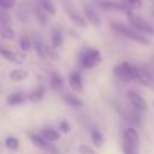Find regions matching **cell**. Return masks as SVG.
<instances>
[{
    "instance_id": "e0dca14e",
    "label": "cell",
    "mask_w": 154,
    "mask_h": 154,
    "mask_svg": "<svg viewBox=\"0 0 154 154\" xmlns=\"http://www.w3.org/2000/svg\"><path fill=\"white\" fill-rule=\"evenodd\" d=\"M44 95H45V88L39 85L38 88H35V89L30 91V94L27 95V98H29L32 103H39V101L44 98Z\"/></svg>"
},
{
    "instance_id": "603a6c76",
    "label": "cell",
    "mask_w": 154,
    "mask_h": 154,
    "mask_svg": "<svg viewBox=\"0 0 154 154\" xmlns=\"http://www.w3.org/2000/svg\"><path fill=\"white\" fill-rule=\"evenodd\" d=\"M0 36L6 41L14 39V29L11 27V24H0Z\"/></svg>"
},
{
    "instance_id": "d6986e66",
    "label": "cell",
    "mask_w": 154,
    "mask_h": 154,
    "mask_svg": "<svg viewBox=\"0 0 154 154\" xmlns=\"http://www.w3.org/2000/svg\"><path fill=\"white\" fill-rule=\"evenodd\" d=\"M66 12H68L69 20H71L74 24H77L79 27H86V20H85L83 15H80L79 12H75V11H71V9H68Z\"/></svg>"
},
{
    "instance_id": "44dd1931",
    "label": "cell",
    "mask_w": 154,
    "mask_h": 154,
    "mask_svg": "<svg viewBox=\"0 0 154 154\" xmlns=\"http://www.w3.org/2000/svg\"><path fill=\"white\" fill-rule=\"evenodd\" d=\"M27 75H29V72L26 69H12L9 74L12 82H23L24 79H27Z\"/></svg>"
},
{
    "instance_id": "d4e9b609",
    "label": "cell",
    "mask_w": 154,
    "mask_h": 154,
    "mask_svg": "<svg viewBox=\"0 0 154 154\" xmlns=\"http://www.w3.org/2000/svg\"><path fill=\"white\" fill-rule=\"evenodd\" d=\"M91 140H92V143L97 148H100L103 145V142H104V137H103V134H101L100 130H92L91 131Z\"/></svg>"
},
{
    "instance_id": "52a82bcc",
    "label": "cell",
    "mask_w": 154,
    "mask_h": 154,
    "mask_svg": "<svg viewBox=\"0 0 154 154\" xmlns=\"http://www.w3.org/2000/svg\"><path fill=\"white\" fill-rule=\"evenodd\" d=\"M98 6L104 11H116V12H130V9L124 5V3H119V2H113V0H100L98 2Z\"/></svg>"
},
{
    "instance_id": "7c38bea8",
    "label": "cell",
    "mask_w": 154,
    "mask_h": 154,
    "mask_svg": "<svg viewBox=\"0 0 154 154\" xmlns=\"http://www.w3.org/2000/svg\"><path fill=\"white\" fill-rule=\"evenodd\" d=\"M26 100H27V95H24L23 92H12L8 95L6 103H8V106H20V104L26 103Z\"/></svg>"
},
{
    "instance_id": "8992f818",
    "label": "cell",
    "mask_w": 154,
    "mask_h": 154,
    "mask_svg": "<svg viewBox=\"0 0 154 154\" xmlns=\"http://www.w3.org/2000/svg\"><path fill=\"white\" fill-rule=\"evenodd\" d=\"M139 142H140V137H139V133L134 127H127L124 131H122V143H127V145H131L134 148H139Z\"/></svg>"
},
{
    "instance_id": "484cf974",
    "label": "cell",
    "mask_w": 154,
    "mask_h": 154,
    "mask_svg": "<svg viewBox=\"0 0 154 154\" xmlns=\"http://www.w3.org/2000/svg\"><path fill=\"white\" fill-rule=\"evenodd\" d=\"M5 145L9 151H17L20 148V140L15 137V136H8L6 140H5Z\"/></svg>"
},
{
    "instance_id": "7a4b0ae2",
    "label": "cell",
    "mask_w": 154,
    "mask_h": 154,
    "mask_svg": "<svg viewBox=\"0 0 154 154\" xmlns=\"http://www.w3.org/2000/svg\"><path fill=\"white\" fill-rule=\"evenodd\" d=\"M127 20L130 23V27H133L134 30H137L139 33L142 35H149V36H154V26L151 23H148L146 20L134 15L131 11L127 12Z\"/></svg>"
},
{
    "instance_id": "83f0119b",
    "label": "cell",
    "mask_w": 154,
    "mask_h": 154,
    "mask_svg": "<svg viewBox=\"0 0 154 154\" xmlns=\"http://www.w3.org/2000/svg\"><path fill=\"white\" fill-rule=\"evenodd\" d=\"M124 5H125L130 11L139 9V8L142 6V0H124Z\"/></svg>"
},
{
    "instance_id": "5bb4252c",
    "label": "cell",
    "mask_w": 154,
    "mask_h": 154,
    "mask_svg": "<svg viewBox=\"0 0 154 154\" xmlns=\"http://www.w3.org/2000/svg\"><path fill=\"white\" fill-rule=\"evenodd\" d=\"M41 136L48 142V143H53V142H57L59 139H60V133L57 131V130H54V128H51V127H48V128H44L42 131H41Z\"/></svg>"
},
{
    "instance_id": "9c48e42d",
    "label": "cell",
    "mask_w": 154,
    "mask_h": 154,
    "mask_svg": "<svg viewBox=\"0 0 154 154\" xmlns=\"http://www.w3.org/2000/svg\"><path fill=\"white\" fill-rule=\"evenodd\" d=\"M68 82H69V86L72 88V91H77V92H82L83 91V77H82V74L79 71L69 72Z\"/></svg>"
},
{
    "instance_id": "ac0fdd59",
    "label": "cell",
    "mask_w": 154,
    "mask_h": 154,
    "mask_svg": "<svg viewBox=\"0 0 154 154\" xmlns=\"http://www.w3.org/2000/svg\"><path fill=\"white\" fill-rule=\"evenodd\" d=\"M38 6L47 14V15H54L56 14V6L53 0H38Z\"/></svg>"
},
{
    "instance_id": "6da1fadb",
    "label": "cell",
    "mask_w": 154,
    "mask_h": 154,
    "mask_svg": "<svg viewBox=\"0 0 154 154\" xmlns=\"http://www.w3.org/2000/svg\"><path fill=\"white\" fill-rule=\"evenodd\" d=\"M112 30L116 32L118 35L130 39V41H134V42L142 44V45H149V39L130 26H125V24H121V23H112Z\"/></svg>"
},
{
    "instance_id": "f1b7e54d",
    "label": "cell",
    "mask_w": 154,
    "mask_h": 154,
    "mask_svg": "<svg viewBox=\"0 0 154 154\" xmlns=\"http://www.w3.org/2000/svg\"><path fill=\"white\" fill-rule=\"evenodd\" d=\"M15 6V0H0V9L2 11H11Z\"/></svg>"
},
{
    "instance_id": "3957f363",
    "label": "cell",
    "mask_w": 154,
    "mask_h": 154,
    "mask_svg": "<svg viewBox=\"0 0 154 154\" xmlns=\"http://www.w3.org/2000/svg\"><path fill=\"white\" fill-rule=\"evenodd\" d=\"M136 66L130 62H121L113 68V72L122 82H133L136 80Z\"/></svg>"
},
{
    "instance_id": "2e32d148",
    "label": "cell",
    "mask_w": 154,
    "mask_h": 154,
    "mask_svg": "<svg viewBox=\"0 0 154 154\" xmlns=\"http://www.w3.org/2000/svg\"><path fill=\"white\" fill-rule=\"evenodd\" d=\"M0 56L5 57L8 62H14V63H21L23 62V59L18 54H15L14 51H11L8 48H3V47H0Z\"/></svg>"
},
{
    "instance_id": "277c9868",
    "label": "cell",
    "mask_w": 154,
    "mask_h": 154,
    "mask_svg": "<svg viewBox=\"0 0 154 154\" xmlns=\"http://www.w3.org/2000/svg\"><path fill=\"white\" fill-rule=\"evenodd\" d=\"M101 60V54L95 48H86L85 53L80 56V65L83 68H92Z\"/></svg>"
},
{
    "instance_id": "ffe728a7",
    "label": "cell",
    "mask_w": 154,
    "mask_h": 154,
    "mask_svg": "<svg viewBox=\"0 0 154 154\" xmlns=\"http://www.w3.org/2000/svg\"><path fill=\"white\" fill-rule=\"evenodd\" d=\"M63 100H65V103H66L68 106H71V107L80 109V107L83 106V101H82L80 98H77L75 95H72V94H63Z\"/></svg>"
},
{
    "instance_id": "cb8c5ba5",
    "label": "cell",
    "mask_w": 154,
    "mask_h": 154,
    "mask_svg": "<svg viewBox=\"0 0 154 154\" xmlns=\"http://www.w3.org/2000/svg\"><path fill=\"white\" fill-rule=\"evenodd\" d=\"M33 14H35V17H36V21L41 24V26H45L47 24V21H48V15L36 5L35 6V9H33Z\"/></svg>"
},
{
    "instance_id": "4316f807",
    "label": "cell",
    "mask_w": 154,
    "mask_h": 154,
    "mask_svg": "<svg viewBox=\"0 0 154 154\" xmlns=\"http://www.w3.org/2000/svg\"><path fill=\"white\" fill-rule=\"evenodd\" d=\"M32 38L29 36V35H23L21 38H20V48L23 50V51H29V50H32Z\"/></svg>"
},
{
    "instance_id": "4fadbf2b",
    "label": "cell",
    "mask_w": 154,
    "mask_h": 154,
    "mask_svg": "<svg viewBox=\"0 0 154 154\" xmlns=\"http://www.w3.org/2000/svg\"><path fill=\"white\" fill-rule=\"evenodd\" d=\"M32 45H33V48L36 50V53H38V56L39 57H45L47 56V45L42 42V39H41V36H33L32 38Z\"/></svg>"
},
{
    "instance_id": "4dcf8cb0",
    "label": "cell",
    "mask_w": 154,
    "mask_h": 154,
    "mask_svg": "<svg viewBox=\"0 0 154 154\" xmlns=\"http://www.w3.org/2000/svg\"><path fill=\"white\" fill-rule=\"evenodd\" d=\"M80 154H95V152H94V149H92L91 146L82 145V146H80Z\"/></svg>"
},
{
    "instance_id": "8fae6325",
    "label": "cell",
    "mask_w": 154,
    "mask_h": 154,
    "mask_svg": "<svg viewBox=\"0 0 154 154\" xmlns=\"http://www.w3.org/2000/svg\"><path fill=\"white\" fill-rule=\"evenodd\" d=\"M27 137L30 139V142L36 146V148H39V149H44V151H48L50 149V143L41 136V134H38V133H32V131H29L27 133Z\"/></svg>"
},
{
    "instance_id": "30bf717a",
    "label": "cell",
    "mask_w": 154,
    "mask_h": 154,
    "mask_svg": "<svg viewBox=\"0 0 154 154\" xmlns=\"http://www.w3.org/2000/svg\"><path fill=\"white\" fill-rule=\"evenodd\" d=\"M83 14H85L86 23H89V24H92V26H100V17H98L97 11H95L89 3L83 5Z\"/></svg>"
},
{
    "instance_id": "7402d4cb",
    "label": "cell",
    "mask_w": 154,
    "mask_h": 154,
    "mask_svg": "<svg viewBox=\"0 0 154 154\" xmlns=\"http://www.w3.org/2000/svg\"><path fill=\"white\" fill-rule=\"evenodd\" d=\"M63 45V35L60 30H53L51 32V47L60 48Z\"/></svg>"
},
{
    "instance_id": "ba28073f",
    "label": "cell",
    "mask_w": 154,
    "mask_h": 154,
    "mask_svg": "<svg viewBox=\"0 0 154 154\" xmlns=\"http://www.w3.org/2000/svg\"><path fill=\"white\" fill-rule=\"evenodd\" d=\"M136 82L143 85V86H151L152 85V77L149 71L143 66H136Z\"/></svg>"
},
{
    "instance_id": "9a60e30c",
    "label": "cell",
    "mask_w": 154,
    "mask_h": 154,
    "mask_svg": "<svg viewBox=\"0 0 154 154\" xmlns=\"http://www.w3.org/2000/svg\"><path fill=\"white\" fill-rule=\"evenodd\" d=\"M50 86H51V89L53 91H56V92H60L62 89H63V80H62V77L57 74V72H51V75H50Z\"/></svg>"
},
{
    "instance_id": "f546056e",
    "label": "cell",
    "mask_w": 154,
    "mask_h": 154,
    "mask_svg": "<svg viewBox=\"0 0 154 154\" xmlns=\"http://www.w3.org/2000/svg\"><path fill=\"white\" fill-rule=\"evenodd\" d=\"M59 128H60V131L65 133V134H68V133L71 131V127H69V124H68L65 119H62V121L59 122Z\"/></svg>"
},
{
    "instance_id": "5b68a950",
    "label": "cell",
    "mask_w": 154,
    "mask_h": 154,
    "mask_svg": "<svg viewBox=\"0 0 154 154\" xmlns=\"http://www.w3.org/2000/svg\"><path fill=\"white\" fill-rule=\"evenodd\" d=\"M127 98H128V101H130L133 110H136L137 113L146 112V109H148L146 101H145V98H143L137 91H128V92H127Z\"/></svg>"
}]
</instances>
